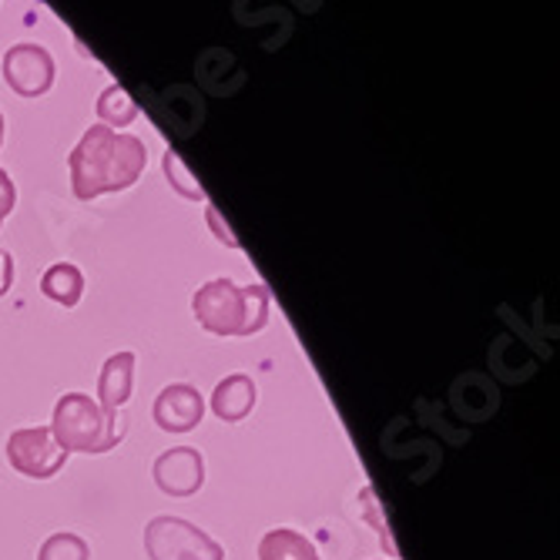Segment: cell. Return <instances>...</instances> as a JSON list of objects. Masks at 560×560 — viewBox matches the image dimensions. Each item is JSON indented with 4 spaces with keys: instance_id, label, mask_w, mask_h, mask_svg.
<instances>
[{
    "instance_id": "6da1fadb",
    "label": "cell",
    "mask_w": 560,
    "mask_h": 560,
    "mask_svg": "<svg viewBox=\"0 0 560 560\" xmlns=\"http://www.w3.org/2000/svg\"><path fill=\"white\" fill-rule=\"evenodd\" d=\"M148 165L144 141L135 135H118L108 125H91L78 148L68 155L71 191L78 201L131 188Z\"/></svg>"
},
{
    "instance_id": "7a4b0ae2",
    "label": "cell",
    "mask_w": 560,
    "mask_h": 560,
    "mask_svg": "<svg viewBox=\"0 0 560 560\" xmlns=\"http://www.w3.org/2000/svg\"><path fill=\"white\" fill-rule=\"evenodd\" d=\"M191 313L201 329L248 339L269 323V292L266 285H235L232 279H212L195 292Z\"/></svg>"
},
{
    "instance_id": "3957f363",
    "label": "cell",
    "mask_w": 560,
    "mask_h": 560,
    "mask_svg": "<svg viewBox=\"0 0 560 560\" xmlns=\"http://www.w3.org/2000/svg\"><path fill=\"white\" fill-rule=\"evenodd\" d=\"M58 446L65 453H108L118 446V420L112 410L84 396V393H65L55 406V420H50Z\"/></svg>"
},
{
    "instance_id": "277c9868",
    "label": "cell",
    "mask_w": 560,
    "mask_h": 560,
    "mask_svg": "<svg viewBox=\"0 0 560 560\" xmlns=\"http://www.w3.org/2000/svg\"><path fill=\"white\" fill-rule=\"evenodd\" d=\"M144 553L151 560H222L225 550L206 530L182 517H155L144 527Z\"/></svg>"
},
{
    "instance_id": "5b68a950",
    "label": "cell",
    "mask_w": 560,
    "mask_h": 560,
    "mask_svg": "<svg viewBox=\"0 0 560 560\" xmlns=\"http://www.w3.org/2000/svg\"><path fill=\"white\" fill-rule=\"evenodd\" d=\"M8 460L18 474H24L31 480H47L68 464V453L58 446L50 427H27V430L11 433Z\"/></svg>"
},
{
    "instance_id": "8992f818",
    "label": "cell",
    "mask_w": 560,
    "mask_h": 560,
    "mask_svg": "<svg viewBox=\"0 0 560 560\" xmlns=\"http://www.w3.org/2000/svg\"><path fill=\"white\" fill-rule=\"evenodd\" d=\"M4 81L21 97H40L55 84V58L40 44H14L4 55Z\"/></svg>"
},
{
    "instance_id": "52a82bcc",
    "label": "cell",
    "mask_w": 560,
    "mask_h": 560,
    "mask_svg": "<svg viewBox=\"0 0 560 560\" xmlns=\"http://www.w3.org/2000/svg\"><path fill=\"white\" fill-rule=\"evenodd\" d=\"M155 483L168 497H195L206 483V456L195 446H172L155 460Z\"/></svg>"
},
{
    "instance_id": "ba28073f",
    "label": "cell",
    "mask_w": 560,
    "mask_h": 560,
    "mask_svg": "<svg viewBox=\"0 0 560 560\" xmlns=\"http://www.w3.org/2000/svg\"><path fill=\"white\" fill-rule=\"evenodd\" d=\"M155 423L165 430V433H188L201 423L206 417V399L201 393L188 383H172L159 393L155 399Z\"/></svg>"
},
{
    "instance_id": "9c48e42d",
    "label": "cell",
    "mask_w": 560,
    "mask_h": 560,
    "mask_svg": "<svg viewBox=\"0 0 560 560\" xmlns=\"http://www.w3.org/2000/svg\"><path fill=\"white\" fill-rule=\"evenodd\" d=\"M131 380H135V352H115L112 360L101 366V376H97L101 410L118 413V406H125L131 396Z\"/></svg>"
},
{
    "instance_id": "30bf717a",
    "label": "cell",
    "mask_w": 560,
    "mask_h": 560,
    "mask_svg": "<svg viewBox=\"0 0 560 560\" xmlns=\"http://www.w3.org/2000/svg\"><path fill=\"white\" fill-rule=\"evenodd\" d=\"M256 383H252L245 373H235V376H225L215 393H212V413L225 423H238L252 413V406H256Z\"/></svg>"
},
{
    "instance_id": "8fae6325",
    "label": "cell",
    "mask_w": 560,
    "mask_h": 560,
    "mask_svg": "<svg viewBox=\"0 0 560 560\" xmlns=\"http://www.w3.org/2000/svg\"><path fill=\"white\" fill-rule=\"evenodd\" d=\"M40 292H44L50 302L65 305V310H74V305L81 302V295H84V276H81L78 266L58 262V266H50V269L40 276Z\"/></svg>"
},
{
    "instance_id": "7c38bea8",
    "label": "cell",
    "mask_w": 560,
    "mask_h": 560,
    "mask_svg": "<svg viewBox=\"0 0 560 560\" xmlns=\"http://www.w3.org/2000/svg\"><path fill=\"white\" fill-rule=\"evenodd\" d=\"M259 560H319L313 540H305L299 530L276 527L259 544Z\"/></svg>"
},
{
    "instance_id": "4fadbf2b",
    "label": "cell",
    "mask_w": 560,
    "mask_h": 560,
    "mask_svg": "<svg viewBox=\"0 0 560 560\" xmlns=\"http://www.w3.org/2000/svg\"><path fill=\"white\" fill-rule=\"evenodd\" d=\"M97 118H101V125H108L115 131V128H125L138 118V105L121 84H108L97 97Z\"/></svg>"
},
{
    "instance_id": "5bb4252c",
    "label": "cell",
    "mask_w": 560,
    "mask_h": 560,
    "mask_svg": "<svg viewBox=\"0 0 560 560\" xmlns=\"http://www.w3.org/2000/svg\"><path fill=\"white\" fill-rule=\"evenodd\" d=\"M162 165H165V178H168V185H172L182 198H188V201H206V188L198 185V178L185 168V162L175 155V151H165Z\"/></svg>"
},
{
    "instance_id": "9a60e30c",
    "label": "cell",
    "mask_w": 560,
    "mask_h": 560,
    "mask_svg": "<svg viewBox=\"0 0 560 560\" xmlns=\"http://www.w3.org/2000/svg\"><path fill=\"white\" fill-rule=\"evenodd\" d=\"M88 557H91V550H88L84 537H78V534H55L37 550V560H88Z\"/></svg>"
},
{
    "instance_id": "2e32d148",
    "label": "cell",
    "mask_w": 560,
    "mask_h": 560,
    "mask_svg": "<svg viewBox=\"0 0 560 560\" xmlns=\"http://www.w3.org/2000/svg\"><path fill=\"white\" fill-rule=\"evenodd\" d=\"M14 201H18V188H14L11 175L0 168V222H4L14 212Z\"/></svg>"
},
{
    "instance_id": "e0dca14e",
    "label": "cell",
    "mask_w": 560,
    "mask_h": 560,
    "mask_svg": "<svg viewBox=\"0 0 560 560\" xmlns=\"http://www.w3.org/2000/svg\"><path fill=\"white\" fill-rule=\"evenodd\" d=\"M206 219H209V225H212V235H215L222 245H229V248H238V238H235V235H232V229L222 222L219 209H212V206H209V209H206Z\"/></svg>"
},
{
    "instance_id": "ac0fdd59",
    "label": "cell",
    "mask_w": 560,
    "mask_h": 560,
    "mask_svg": "<svg viewBox=\"0 0 560 560\" xmlns=\"http://www.w3.org/2000/svg\"><path fill=\"white\" fill-rule=\"evenodd\" d=\"M14 285V256L0 248V295H8Z\"/></svg>"
},
{
    "instance_id": "d6986e66",
    "label": "cell",
    "mask_w": 560,
    "mask_h": 560,
    "mask_svg": "<svg viewBox=\"0 0 560 560\" xmlns=\"http://www.w3.org/2000/svg\"><path fill=\"white\" fill-rule=\"evenodd\" d=\"M0 144H4V115H0Z\"/></svg>"
}]
</instances>
